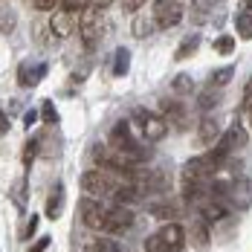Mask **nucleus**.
<instances>
[{
    "instance_id": "nucleus-7",
    "label": "nucleus",
    "mask_w": 252,
    "mask_h": 252,
    "mask_svg": "<svg viewBox=\"0 0 252 252\" xmlns=\"http://www.w3.org/2000/svg\"><path fill=\"white\" fill-rule=\"evenodd\" d=\"M133 212L127 209V206H122V203H113V206H107V212H104V220H101V232L104 235H122V232H127V229L133 226Z\"/></svg>"
},
{
    "instance_id": "nucleus-29",
    "label": "nucleus",
    "mask_w": 252,
    "mask_h": 252,
    "mask_svg": "<svg viewBox=\"0 0 252 252\" xmlns=\"http://www.w3.org/2000/svg\"><path fill=\"white\" fill-rule=\"evenodd\" d=\"M244 110L247 113L252 110V78L247 81V87H244Z\"/></svg>"
},
{
    "instance_id": "nucleus-27",
    "label": "nucleus",
    "mask_w": 252,
    "mask_h": 252,
    "mask_svg": "<svg viewBox=\"0 0 252 252\" xmlns=\"http://www.w3.org/2000/svg\"><path fill=\"white\" fill-rule=\"evenodd\" d=\"M145 3H148V0H122V9H125V12H139Z\"/></svg>"
},
{
    "instance_id": "nucleus-31",
    "label": "nucleus",
    "mask_w": 252,
    "mask_h": 252,
    "mask_svg": "<svg viewBox=\"0 0 252 252\" xmlns=\"http://www.w3.org/2000/svg\"><path fill=\"white\" fill-rule=\"evenodd\" d=\"M148 32H151L148 21H136V24H133V35H139V38H142V35H148Z\"/></svg>"
},
{
    "instance_id": "nucleus-14",
    "label": "nucleus",
    "mask_w": 252,
    "mask_h": 252,
    "mask_svg": "<svg viewBox=\"0 0 252 252\" xmlns=\"http://www.w3.org/2000/svg\"><path fill=\"white\" fill-rule=\"evenodd\" d=\"M84 250L87 252H122V247H119L110 235H101V238H90V241L84 244Z\"/></svg>"
},
{
    "instance_id": "nucleus-13",
    "label": "nucleus",
    "mask_w": 252,
    "mask_h": 252,
    "mask_svg": "<svg viewBox=\"0 0 252 252\" xmlns=\"http://www.w3.org/2000/svg\"><path fill=\"white\" fill-rule=\"evenodd\" d=\"M220 125H218V119L215 116H203V122H200V127H197V142L200 145H206V148H212L218 139H220Z\"/></svg>"
},
{
    "instance_id": "nucleus-6",
    "label": "nucleus",
    "mask_w": 252,
    "mask_h": 252,
    "mask_svg": "<svg viewBox=\"0 0 252 252\" xmlns=\"http://www.w3.org/2000/svg\"><path fill=\"white\" fill-rule=\"evenodd\" d=\"M78 32H81V38H84V47H96L99 44V38L104 35V15H101L99 6H90V9H84L81 12V18H78Z\"/></svg>"
},
{
    "instance_id": "nucleus-5",
    "label": "nucleus",
    "mask_w": 252,
    "mask_h": 252,
    "mask_svg": "<svg viewBox=\"0 0 252 252\" xmlns=\"http://www.w3.org/2000/svg\"><path fill=\"white\" fill-rule=\"evenodd\" d=\"M247 139H250L247 127H244L241 122H238V119H235V122L229 125V130H223V133H220V139L212 145V151L218 154L220 159H229V157H232L235 151H241V148L247 145Z\"/></svg>"
},
{
    "instance_id": "nucleus-28",
    "label": "nucleus",
    "mask_w": 252,
    "mask_h": 252,
    "mask_svg": "<svg viewBox=\"0 0 252 252\" xmlns=\"http://www.w3.org/2000/svg\"><path fill=\"white\" fill-rule=\"evenodd\" d=\"M32 3H35V9H41V12H52L61 0H32Z\"/></svg>"
},
{
    "instance_id": "nucleus-35",
    "label": "nucleus",
    "mask_w": 252,
    "mask_h": 252,
    "mask_svg": "<svg viewBox=\"0 0 252 252\" xmlns=\"http://www.w3.org/2000/svg\"><path fill=\"white\" fill-rule=\"evenodd\" d=\"M250 125H252V110H250Z\"/></svg>"
},
{
    "instance_id": "nucleus-11",
    "label": "nucleus",
    "mask_w": 252,
    "mask_h": 252,
    "mask_svg": "<svg viewBox=\"0 0 252 252\" xmlns=\"http://www.w3.org/2000/svg\"><path fill=\"white\" fill-rule=\"evenodd\" d=\"M44 76H47V64H41V61H26V64H21V70H18V84H21V87H35Z\"/></svg>"
},
{
    "instance_id": "nucleus-17",
    "label": "nucleus",
    "mask_w": 252,
    "mask_h": 252,
    "mask_svg": "<svg viewBox=\"0 0 252 252\" xmlns=\"http://www.w3.org/2000/svg\"><path fill=\"white\" fill-rule=\"evenodd\" d=\"M194 90V78L186 76V73H180V76L171 78V93H177V96H186V93H191Z\"/></svg>"
},
{
    "instance_id": "nucleus-8",
    "label": "nucleus",
    "mask_w": 252,
    "mask_h": 252,
    "mask_svg": "<svg viewBox=\"0 0 252 252\" xmlns=\"http://www.w3.org/2000/svg\"><path fill=\"white\" fill-rule=\"evenodd\" d=\"M186 6L180 0H154V26L159 29H171L183 21Z\"/></svg>"
},
{
    "instance_id": "nucleus-21",
    "label": "nucleus",
    "mask_w": 252,
    "mask_h": 252,
    "mask_svg": "<svg viewBox=\"0 0 252 252\" xmlns=\"http://www.w3.org/2000/svg\"><path fill=\"white\" fill-rule=\"evenodd\" d=\"M127 64H130V55H127V50H116V55H113V73H116V76H125V73H127Z\"/></svg>"
},
{
    "instance_id": "nucleus-12",
    "label": "nucleus",
    "mask_w": 252,
    "mask_h": 252,
    "mask_svg": "<svg viewBox=\"0 0 252 252\" xmlns=\"http://www.w3.org/2000/svg\"><path fill=\"white\" fill-rule=\"evenodd\" d=\"M159 113L165 116V122H171L177 127H189V113H186V107H183V101L177 99H165L159 104Z\"/></svg>"
},
{
    "instance_id": "nucleus-19",
    "label": "nucleus",
    "mask_w": 252,
    "mask_h": 252,
    "mask_svg": "<svg viewBox=\"0 0 252 252\" xmlns=\"http://www.w3.org/2000/svg\"><path fill=\"white\" fill-rule=\"evenodd\" d=\"M232 76H235V67H220V70H215L212 73V87H226L229 81H232Z\"/></svg>"
},
{
    "instance_id": "nucleus-15",
    "label": "nucleus",
    "mask_w": 252,
    "mask_h": 252,
    "mask_svg": "<svg viewBox=\"0 0 252 252\" xmlns=\"http://www.w3.org/2000/svg\"><path fill=\"white\" fill-rule=\"evenodd\" d=\"M197 47H200V35H189L183 44H180V50L174 52L177 61H186V58H191L194 52H197Z\"/></svg>"
},
{
    "instance_id": "nucleus-36",
    "label": "nucleus",
    "mask_w": 252,
    "mask_h": 252,
    "mask_svg": "<svg viewBox=\"0 0 252 252\" xmlns=\"http://www.w3.org/2000/svg\"><path fill=\"white\" fill-rule=\"evenodd\" d=\"M206 3H215V0H206Z\"/></svg>"
},
{
    "instance_id": "nucleus-3",
    "label": "nucleus",
    "mask_w": 252,
    "mask_h": 252,
    "mask_svg": "<svg viewBox=\"0 0 252 252\" xmlns=\"http://www.w3.org/2000/svg\"><path fill=\"white\" fill-rule=\"evenodd\" d=\"M186 229L174 223V220H168V223H162L157 235H151L148 241H145V252H183L186 247Z\"/></svg>"
},
{
    "instance_id": "nucleus-9",
    "label": "nucleus",
    "mask_w": 252,
    "mask_h": 252,
    "mask_svg": "<svg viewBox=\"0 0 252 252\" xmlns=\"http://www.w3.org/2000/svg\"><path fill=\"white\" fill-rule=\"evenodd\" d=\"M104 212H107V206H104L99 197H87V194H84L81 203H78V220L90 229V232H101Z\"/></svg>"
},
{
    "instance_id": "nucleus-34",
    "label": "nucleus",
    "mask_w": 252,
    "mask_h": 252,
    "mask_svg": "<svg viewBox=\"0 0 252 252\" xmlns=\"http://www.w3.org/2000/svg\"><path fill=\"white\" fill-rule=\"evenodd\" d=\"M241 12H252V0H241Z\"/></svg>"
},
{
    "instance_id": "nucleus-25",
    "label": "nucleus",
    "mask_w": 252,
    "mask_h": 252,
    "mask_svg": "<svg viewBox=\"0 0 252 252\" xmlns=\"http://www.w3.org/2000/svg\"><path fill=\"white\" fill-rule=\"evenodd\" d=\"M61 3H64L61 9H70V12H84L93 6V0H61Z\"/></svg>"
},
{
    "instance_id": "nucleus-20",
    "label": "nucleus",
    "mask_w": 252,
    "mask_h": 252,
    "mask_svg": "<svg viewBox=\"0 0 252 252\" xmlns=\"http://www.w3.org/2000/svg\"><path fill=\"white\" fill-rule=\"evenodd\" d=\"M235 24H238V35L247 38V41H252V12H241Z\"/></svg>"
},
{
    "instance_id": "nucleus-22",
    "label": "nucleus",
    "mask_w": 252,
    "mask_h": 252,
    "mask_svg": "<svg viewBox=\"0 0 252 252\" xmlns=\"http://www.w3.org/2000/svg\"><path fill=\"white\" fill-rule=\"evenodd\" d=\"M151 215L154 218H165V220H171V218L177 215V209H174V203H154Z\"/></svg>"
},
{
    "instance_id": "nucleus-26",
    "label": "nucleus",
    "mask_w": 252,
    "mask_h": 252,
    "mask_svg": "<svg viewBox=\"0 0 252 252\" xmlns=\"http://www.w3.org/2000/svg\"><path fill=\"white\" fill-rule=\"evenodd\" d=\"M35 154H38V139H29V142H26V154H24V162H26V165L35 159Z\"/></svg>"
},
{
    "instance_id": "nucleus-2",
    "label": "nucleus",
    "mask_w": 252,
    "mask_h": 252,
    "mask_svg": "<svg viewBox=\"0 0 252 252\" xmlns=\"http://www.w3.org/2000/svg\"><path fill=\"white\" fill-rule=\"evenodd\" d=\"M81 189H84V194L87 197H99V200H113L119 197V191H122V186H125V180H119V177H110L107 171H101V168H93V171H84L81 174Z\"/></svg>"
},
{
    "instance_id": "nucleus-23",
    "label": "nucleus",
    "mask_w": 252,
    "mask_h": 252,
    "mask_svg": "<svg viewBox=\"0 0 252 252\" xmlns=\"http://www.w3.org/2000/svg\"><path fill=\"white\" fill-rule=\"evenodd\" d=\"M215 52H218V55H232V52H235V38H232V35H220V38L215 41Z\"/></svg>"
},
{
    "instance_id": "nucleus-16",
    "label": "nucleus",
    "mask_w": 252,
    "mask_h": 252,
    "mask_svg": "<svg viewBox=\"0 0 252 252\" xmlns=\"http://www.w3.org/2000/svg\"><path fill=\"white\" fill-rule=\"evenodd\" d=\"M220 101H223V93H220V87H212L209 93L197 96V107H200V110H212V107H218Z\"/></svg>"
},
{
    "instance_id": "nucleus-32",
    "label": "nucleus",
    "mask_w": 252,
    "mask_h": 252,
    "mask_svg": "<svg viewBox=\"0 0 252 252\" xmlns=\"http://www.w3.org/2000/svg\"><path fill=\"white\" fill-rule=\"evenodd\" d=\"M35 229H38V215H32V218H29V226H26L24 238H32V235H35Z\"/></svg>"
},
{
    "instance_id": "nucleus-4",
    "label": "nucleus",
    "mask_w": 252,
    "mask_h": 252,
    "mask_svg": "<svg viewBox=\"0 0 252 252\" xmlns=\"http://www.w3.org/2000/svg\"><path fill=\"white\" fill-rule=\"evenodd\" d=\"M130 122L133 127L148 139V142H159L165 133H168V122L162 113H151V110H133L130 113Z\"/></svg>"
},
{
    "instance_id": "nucleus-30",
    "label": "nucleus",
    "mask_w": 252,
    "mask_h": 252,
    "mask_svg": "<svg viewBox=\"0 0 252 252\" xmlns=\"http://www.w3.org/2000/svg\"><path fill=\"white\" fill-rule=\"evenodd\" d=\"M47 247H50V235H44V238H38V241H35L32 247H29V252H44Z\"/></svg>"
},
{
    "instance_id": "nucleus-1",
    "label": "nucleus",
    "mask_w": 252,
    "mask_h": 252,
    "mask_svg": "<svg viewBox=\"0 0 252 252\" xmlns=\"http://www.w3.org/2000/svg\"><path fill=\"white\" fill-rule=\"evenodd\" d=\"M130 127H133L130 119L119 122V125H113L110 127V133H107V145H110L113 151H119L122 157H127L130 162H145V159L151 157V151L142 148V145L136 142V136L130 133Z\"/></svg>"
},
{
    "instance_id": "nucleus-10",
    "label": "nucleus",
    "mask_w": 252,
    "mask_h": 252,
    "mask_svg": "<svg viewBox=\"0 0 252 252\" xmlns=\"http://www.w3.org/2000/svg\"><path fill=\"white\" fill-rule=\"evenodd\" d=\"M50 29H52L55 38H70V35L78 29L76 12H70V9H58V12L52 15V21H50Z\"/></svg>"
},
{
    "instance_id": "nucleus-33",
    "label": "nucleus",
    "mask_w": 252,
    "mask_h": 252,
    "mask_svg": "<svg viewBox=\"0 0 252 252\" xmlns=\"http://www.w3.org/2000/svg\"><path fill=\"white\" fill-rule=\"evenodd\" d=\"M0 133H9V119H6L3 110H0Z\"/></svg>"
},
{
    "instance_id": "nucleus-18",
    "label": "nucleus",
    "mask_w": 252,
    "mask_h": 252,
    "mask_svg": "<svg viewBox=\"0 0 252 252\" xmlns=\"http://www.w3.org/2000/svg\"><path fill=\"white\" fill-rule=\"evenodd\" d=\"M61 194H64V189H61V183L52 189V194H50V200H47V218L50 220H55L58 215H61Z\"/></svg>"
},
{
    "instance_id": "nucleus-24",
    "label": "nucleus",
    "mask_w": 252,
    "mask_h": 252,
    "mask_svg": "<svg viewBox=\"0 0 252 252\" xmlns=\"http://www.w3.org/2000/svg\"><path fill=\"white\" fill-rule=\"evenodd\" d=\"M41 116H44V122H50V125L58 122V110H55L52 101H44V104H41Z\"/></svg>"
}]
</instances>
